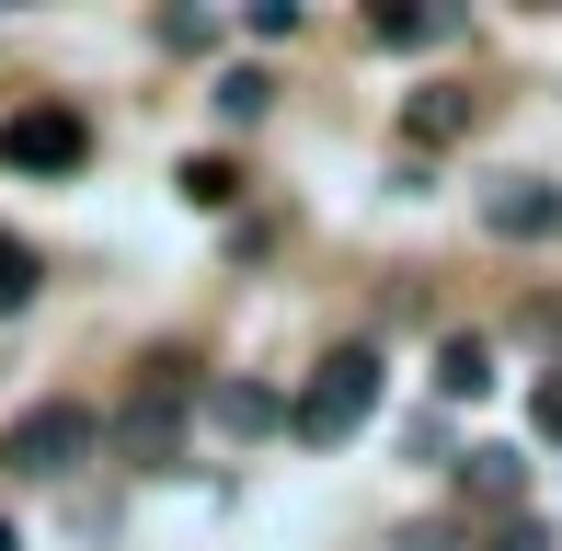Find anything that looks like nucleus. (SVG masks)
Instances as JSON below:
<instances>
[{"label":"nucleus","instance_id":"nucleus-7","mask_svg":"<svg viewBox=\"0 0 562 551\" xmlns=\"http://www.w3.org/2000/svg\"><path fill=\"white\" fill-rule=\"evenodd\" d=\"M207 414L229 425V437H265V425H288V403H276L265 380H218V391H207Z\"/></svg>","mask_w":562,"mask_h":551},{"label":"nucleus","instance_id":"nucleus-16","mask_svg":"<svg viewBox=\"0 0 562 551\" xmlns=\"http://www.w3.org/2000/svg\"><path fill=\"white\" fill-rule=\"evenodd\" d=\"M0 551H23V540H12V529H0Z\"/></svg>","mask_w":562,"mask_h":551},{"label":"nucleus","instance_id":"nucleus-10","mask_svg":"<svg viewBox=\"0 0 562 551\" xmlns=\"http://www.w3.org/2000/svg\"><path fill=\"white\" fill-rule=\"evenodd\" d=\"M482 380H494V357H482V345H471V334H459V345H448V357H437V391H448V403H471V391H482Z\"/></svg>","mask_w":562,"mask_h":551},{"label":"nucleus","instance_id":"nucleus-1","mask_svg":"<svg viewBox=\"0 0 562 551\" xmlns=\"http://www.w3.org/2000/svg\"><path fill=\"white\" fill-rule=\"evenodd\" d=\"M184 403H195V368H184V357H149L138 391H126L115 425H104V448H115V460H138V471H172V460H184Z\"/></svg>","mask_w":562,"mask_h":551},{"label":"nucleus","instance_id":"nucleus-14","mask_svg":"<svg viewBox=\"0 0 562 551\" xmlns=\"http://www.w3.org/2000/svg\"><path fill=\"white\" fill-rule=\"evenodd\" d=\"M482 551H551V529H540V517H494V540H482Z\"/></svg>","mask_w":562,"mask_h":551},{"label":"nucleus","instance_id":"nucleus-8","mask_svg":"<svg viewBox=\"0 0 562 551\" xmlns=\"http://www.w3.org/2000/svg\"><path fill=\"white\" fill-rule=\"evenodd\" d=\"M448 12H414V0H368V46H437Z\"/></svg>","mask_w":562,"mask_h":551},{"label":"nucleus","instance_id":"nucleus-15","mask_svg":"<svg viewBox=\"0 0 562 551\" xmlns=\"http://www.w3.org/2000/svg\"><path fill=\"white\" fill-rule=\"evenodd\" d=\"M540 437H562V368L540 380Z\"/></svg>","mask_w":562,"mask_h":551},{"label":"nucleus","instance_id":"nucleus-9","mask_svg":"<svg viewBox=\"0 0 562 551\" xmlns=\"http://www.w3.org/2000/svg\"><path fill=\"white\" fill-rule=\"evenodd\" d=\"M402 127H414L425 149H437V138H459V127H471V92H425V104L402 115Z\"/></svg>","mask_w":562,"mask_h":551},{"label":"nucleus","instance_id":"nucleus-12","mask_svg":"<svg viewBox=\"0 0 562 551\" xmlns=\"http://www.w3.org/2000/svg\"><path fill=\"white\" fill-rule=\"evenodd\" d=\"M265 104H276V92H265V69H229V81H218V115H229V127H252Z\"/></svg>","mask_w":562,"mask_h":551},{"label":"nucleus","instance_id":"nucleus-11","mask_svg":"<svg viewBox=\"0 0 562 551\" xmlns=\"http://www.w3.org/2000/svg\"><path fill=\"white\" fill-rule=\"evenodd\" d=\"M172 184H184V207H229V195H241V172H229V161H184Z\"/></svg>","mask_w":562,"mask_h":551},{"label":"nucleus","instance_id":"nucleus-2","mask_svg":"<svg viewBox=\"0 0 562 551\" xmlns=\"http://www.w3.org/2000/svg\"><path fill=\"white\" fill-rule=\"evenodd\" d=\"M368 414H379V345H334V357H322L311 380H299L288 437H299V448H345Z\"/></svg>","mask_w":562,"mask_h":551},{"label":"nucleus","instance_id":"nucleus-13","mask_svg":"<svg viewBox=\"0 0 562 551\" xmlns=\"http://www.w3.org/2000/svg\"><path fill=\"white\" fill-rule=\"evenodd\" d=\"M23 299H35V254H23V241H0V311H23Z\"/></svg>","mask_w":562,"mask_h":551},{"label":"nucleus","instance_id":"nucleus-6","mask_svg":"<svg viewBox=\"0 0 562 551\" xmlns=\"http://www.w3.org/2000/svg\"><path fill=\"white\" fill-rule=\"evenodd\" d=\"M517 483H528L517 448H471L459 460V506H482V517H517Z\"/></svg>","mask_w":562,"mask_h":551},{"label":"nucleus","instance_id":"nucleus-5","mask_svg":"<svg viewBox=\"0 0 562 551\" xmlns=\"http://www.w3.org/2000/svg\"><path fill=\"white\" fill-rule=\"evenodd\" d=\"M482 218H494L505 241H551V230H562V184H540V172H505V184L482 195Z\"/></svg>","mask_w":562,"mask_h":551},{"label":"nucleus","instance_id":"nucleus-4","mask_svg":"<svg viewBox=\"0 0 562 551\" xmlns=\"http://www.w3.org/2000/svg\"><path fill=\"white\" fill-rule=\"evenodd\" d=\"M0 161H12V172H35V184H69V172L92 161L81 104H12V115H0Z\"/></svg>","mask_w":562,"mask_h":551},{"label":"nucleus","instance_id":"nucleus-3","mask_svg":"<svg viewBox=\"0 0 562 551\" xmlns=\"http://www.w3.org/2000/svg\"><path fill=\"white\" fill-rule=\"evenodd\" d=\"M92 448H104V414L92 403H35V414H12V437H0V471L58 483V471H81Z\"/></svg>","mask_w":562,"mask_h":551}]
</instances>
